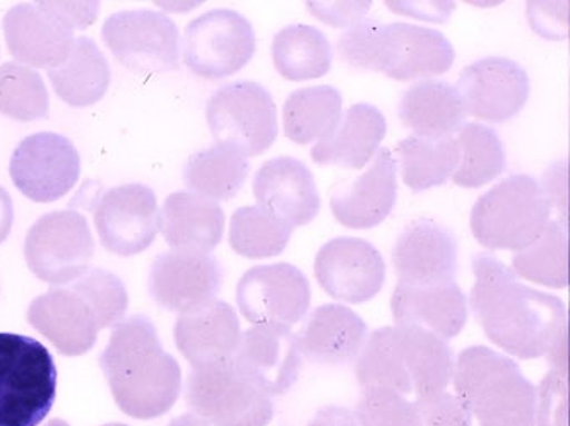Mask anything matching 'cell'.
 I'll return each mask as SVG.
<instances>
[{"mask_svg":"<svg viewBox=\"0 0 570 426\" xmlns=\"http://www.w3.org/2000/svg\"><path fill=\"white\" fill-rule=\"evenodd\" d=\"M384 22L374 18H363L353 22L352 27L337 38V53L341 60L353 69L375 71V57H377V41Z\"/></svg>","mask_w":570,"mask_h":426,"instance_id":"39","label":"cell"},{"mask_svg":"<svg viewBox=\"0 0 570 426\" xmlns=\"http://www.w3.org/2000/svg\"><path fill=\"white\" fill-rule=\"evenodd\" d=\"M397 111L407 129L425 138H454L466 119L458 89L439 79H423L410 86Z\"/></svg>","mask_w":570,"mask_h":426,"instance_id":"28","label":"cell"},{"mask_svg":"<svg viewBox=\"0 0 570 426\" xmlns=\"http://www.w3.org/2000/svg\"><path fill=\"white\" fill-rule=\"evenodd\" d=\"M95 225L105 249L130 257L148 249L159 231L155 192L142 184H127L101 194L95 202Z\"/></svg>","mask_w":570,"mask_h":426,"instance_id":"15","label":"cell"},{"mask_svg":"<svg viewBox=\"0 0 570 426\" xmlns=\"http://www.w3.org/2000/svg\"><path fill=\"white\" fill-rule=\"evenodd\" d=\"M181 52L186 66L199 78H228L256 53V31L240 12L213 9L187 24Z\"/></svg>","mask_w":570,"mask_h":426,"instance_id":"8","label":"cell"},{"mask_svg":"<svg viewBox=\"0 0 570 426\" xmlns=\"http://www.w3.org/2000/svg\"><path fill=\"white\" fill-rule=\"evenodd\" d=\"M512 271L518 278L549 288L569 286V238L559 221L550 219L537 240L514 252Z\"/></svg>","mask_w":570,"mask_h":426,"instance_id":"34","label":"cell"},{"mask_svg":"<svg viewBox=\"0 0 570 426\" xmlns=\"http://www.w3.org/2000/svg\"><path fill=\"white\" fill-rule=\"evenodd\" d=\"M355 412L365 426H422L415 400L393 390H363Z\"/></svg>","mask_w":570,"mask_h":426,"instance_id":"38","label":"cell"},{"mask_svg":"<svg viewBox=\"0 0 570 426\" xmlns=\"http://www.w3.org/2000/svg\"><path fill=\"white\" fill-rule=\"evenodd\" d=\"M248 171L250 165L245 156L228 146L215 145L190 156L184 180L190 192L219 202L240 192Z\"/></svg>","mask_w":570,"mask_h":426,"instance_id":"32","label":"cell"},{"mask_svg":"<svg viewBox=\"0 0 570 426\" xmlns=\"http://www.w3.org/2000/svg\"><path fill=\"white\" fill-rule=\"evenodd\" d=\"M537 426H569V380L566 374L550 370L537 389Z\"/></svg>","mask_w":570,"mask_h":426,"instance_id":"40","label":"cell"},{"mask_svg":"<svg viewBox=\"0 0 570 426\" xmlns=\"http://www.w3.org/2000/svg\"><path fill=\"white\" fill-rule=\"evenodd\" d=\"M12 182L35 202H53L78 182L81 158L71 139L56 132H38L12 152Z\"/></svg>","mask_w":570,"mask_h":426,"instance_id":"12","label":"cell"},{"mask_svg":"<svg viewBox=\"0 0 570 426\" xmlns=\"http://www.w3.org/2000/svg\"><path fill=\"white\" fill-rule=\"evenodd\" d=\"M455 89L468 116L502 123L524 108L531 86L521 63L505 57H485L464 67Z\"/></svg>","mask_w":570,"mask_h":426,"instance_id":"14","label":"cell"},{"mask_svg":"<svg viewBox=\"0 0 570 426\" xmlns=\"http://www.w3.org/2000/svg\"><path fill=\"white\" fill-rule=\"evenodd\" d=\"M473 273L470 307L487 338L521 360L547 356L567 327L562 300L522 285L492 254H476Z\"/></svg>","mask_w":570,"mask_h":426,"instance_id":"1","label":"cell"},{"mask_svg":"<svg viewBox=\"0 0 570 426\" xmlns=\"http://www.w3.org/2000/svg\"><path fill=\"white\" fill-rule=\"evenodd\" d=\"M105 43L114 56L139 75L175 71L180 57L177 24L164 12L120 11L105 21Z\"/></svg>","mask_w":570,"mask_h":426,"instance_id":"10","label":"cell"},{"mask_svg":"<svg viewBox=\"0 0 570 426\" xmlns=\"http://www.w3.org/2000/svg\"><path fill=\"white\" fill-rule=\"evenodd\" d=\"M393 264L401 283L432 285L455 281L460 269L458 238L435 219H415L407 222L397 237Z\"/></svg>","mask_w":570,"mask_h":426,"instance_id":"20","label":"cell"},{"mask_svg":"<svg viewBox=\"0 0 570 426\" xmlns=\"http://www.w3.org/2000/svg\"><path fill=\"white\" fill-rule=\"evenodd\" d=\"M401 175L413 192L444 186L458 167L460 148L455 138L410 136L397 145Z\"/></svg>","mask_w":570,"mask_h":426,"instance_id":"33","label":"cell"},{"mask_svg":"<svg viewBox=\"0 0 570 426\" xmlns=\"http://www.w3.org/2000/svg\"><path fill=\"white\" fill-rule=\"evenodd\" d=\"M552 219V208L540 182L515 174L487 190L471 211V231L490 250L524 249Z\"/></svg>","mask_w":570,"mask_h":426,"instance_id":"4","label":"cell"},{"mask_svg":"<svg viewBox=\"0 0 570 426\" xmlns=\"http://www.w3.org/2000/svg\"><path fill=\"white\" fill-rule=\"evenodd\" d=\"M315 278L334 300L365 304L377 297L385 283V262L371 241L337 237L318 249Z\"/></svg>","mask_w":570,"mask_h":426,"instance_id":"13","label":"cell"},{"mask_svg":"<svg viewBox=\"0 0 570 426\" xmlns=\"http://www.w3.org/2000/svg\"><path fill=\"white\" fill-rule=\"evenodd\" d=\"M57 368L37 339L0 333V426H38L56 403Z\"/></svg>","mask_w":570,"mask_h":426,"instance_id":"5","label":"cell"},{"mask_svg":"<svg viewBox=\"0 0 570 426\" xmlns=\"http://www.w3.org/2000/svg\"><path fill=\"white\" fill-rule=\"evenodd\" d=\"M14 221V206L8 190L0 187V244L8 238Z\"/></svg>","mask_w":570,"mask_h":426,"instance_id":"46","label":"cell"},{"mask_svg":"<svg viewBox=\"0 0 570 426\" xmlns=\"http://www.w3.org/2000/svg\"><path fill=\"white\" fill-rule=\"evenodd\" d=\"M311 300L307 276L288 262L253 267L237 286L238 308L254 326H295L307 316Z\"/></svg>","mask_w":570,"mask_h":426,"instance_id":"11","label":"cell"},{"mask_svg":"<svg viewBox=\"0 0 570 426\" xmlns=\"http://www.w3.org/2000/svg\"><path fill=\"white\" fill-rule=\"evenodd\" d=\"M371 8V2H308V9L315 18L323 19L330 27L333 24L341 28L362 21Z\"/></svg>","mask_w":570,"mask_h":426,"instance_id":"42","label":"cell"},{"mask_svg":"<svg viewBox=\"0 0 570 426\" xmlns=\"http://www.w3.org/2000/svg\"><path fill=\"white\" fill-rule=\"evenodd\" d=\"M544 196L549 199L550 208L557 209L560 215V225L567 228V164L559 161L544 175L543 184H540Z\"/></svg>","mask_w":570,"mask_h":426,"instance_id":"43","label":"cell"},{"mask_svg":"<svg viewBox=\"0 0 570 426\" xmlns=\"http://www.w3.org/2000/svg\"><path fill=\"white\" fill-rule=\"evenodd\" d=\"M194 394L204 412L219 426H267L275 406L232 360L203 365L193 378Z\"/></svg>","mask_w":570,"mask_h":426,"instance_id":"17","label":"cell"},{"mask_svg":"<svg viewBox=\"0 0 570 426\" xmlns=\"http://www.w3.org/2000/svg\"><path fill=\"white\" fill-rule=\"evenodd\" d=\"M396 197V160L391 149L379 148L367 170L358 177L340 180L333 187L330 205L343 227L368 230L391 215Z\"/></svg>","mask_w":570,"mask_h":426,"instance_id":"18","label":"cell"},{"mask_svg":"<svg viewBox=\"0 0 570 426\" xmlns=\"http://www.w3.org/2000/svg\"><path fill=\"white\" fill-rule=\"evenodd\" d=\"M343 117V97L333 86L301 88L289 93L283 107L286 138L311 145L327 138Z\"/></svg>","mask_w":570,"mask_h":426,"instance_id":"30","label":"cell"},{"mask_svg":"<svg viewBox=\"0 0 570 426\" xmlns=\"http://www.w3.org/2000/svg\"><path fill=\"white\" fill-rule=\"evenodd\" d=\"M240 341L237 314L225 301L212 300L187 311L178 323V346L196 364L232 360Z\"/></svg>","mask_w":570,"mask_h":426,"instance_id":"27","label":"cell"},{"mask_svg":"<svg viewBox=\"0 0 570 426\" xmlns=\"http://www.w3.org/2000/svg\"><path fill=\"white\" fill-rule=\"evenodd\" d=\"M0 113L30 122L49 113V93L38 72L22 63L0 67Z\"/></svg>","mask_w":570,"mask_h":426,"instance_id":"37","label":"cell"},{"mask_svg":"<svg viewBox=\"0 0 570 426\" xmlns=\"http://www.w3.org/2000/svg\"><path fill=\"white\" fill-rule=\"evenodd\" d=\"M451 384L480 426H537V387L508 355L487 346L463 349Z\"/></svg>","mask_w":570,"mask_h":426,"instance_id":"3","label":"cell"},{"mask_svg":"<svg viewBox=\"0 0 570 426\" xmlns=\"http://www.w3.org/2000/svg\"><path fill=\"white\" fill-rule=\"evenodd\" d=\"M454 356L445 339L420 327H381L368 336L356 358L363 390L385 389L415 397L448 390Z\"/></svg>","mask_w":570,"mask_h":426,"instance_id":"2","label":"cell"},{"mask_svg":"<svg viewBox=\"0 0 570 426\" xmlns=\"http://www.w3.org/2000/svg\"><path fill=\"white\" fill-rule=\"evenodd\" d=\"M415 405L422 426H473L466 406L448 390L415 397Z\"/></svg>","mask_w":570,"mask_h":426,"instance_id":"41","label":"cell"},{"mask_svg":"<svg viewBox=\"0 0 570 426\" xmlns=\"http://www.w3.org/2000/svg\"><path fill=\"white\" fill-rule=\"evenodd\" d=\"M223 267L212 254L170 250L156 257L149 289L159 304L190 311L215 300L222 288Z\"/></svg>","mask_w":570,"mask_h":426,"instance_id":"21","label":"cell"},{"mask_svg":"<svg viewBox=\"0 0 570 426\" xmlns=\"http://www.w3.org/2000/svg\"><path fill=\"white\" fill-rule=\"evenodd\" d=\"M159 230L171 250L212 254L225 230V212L215 200L193 192H175L159 212Z\"/></svg>","mask_w":570,"mask_h":426,"instance_id":"26","label":"cell"},{"mask_svg":"<svg viewBox=\"0 0 570 426\" xmlns=\"http://www.w3.org/2000/svg\"><path fill=\"white\" fill-rule=\"evenodd\" d=\"M567 351H569V345H567V327L559 334V338L553 343L552 348L549 349L547 356H549L550 364H552V370L560 371V374L567 375Z\"/></svg>","mask_w":570,"mask_h":426,"instance_id":"45","label":"cell"},{"mask_svg":"<svg viewBox=\"0 0 570 426\" xmlns=\"http://www.w3.org/2000/svg\"><path fill=\"white\" fill-rule=\"evenodd\" d=\"M98 2H22L4 18L6 41L19 62L60 66L75 44V31L91 27Z\"/></svg>","mask_w":570,"mask_h":426,"instance_id":"6","label":"cell"},{"mask_svg":"<svg viewBox=\"0 0 570 426\" xmlns=\"http://www.w3.org/2000/svg\"><path fill=\"white\" fill-rule=\"evenodd\" d=\"M276 71L288 81H311L331 71L333 47L323 31L311 24H289L271 44Z\"/></svg>","mask_w":570,"mask_h":426,"instance_id":"31","label":"cell"},{"mask_svg":"<svg viewBox=\"0 0 570 426\" xmlns=\"http://www.w3.org/2000/svg\"><path fill=\"white\" fill-rule=\"evenodd\" d=\"M396 326L420 327L439 338H455L468 323V298L455 281L412 285L397 281L391 298Z\"/></svg>","mask_w":570,"mask_h":426,"instance_id":"23","label":"cell"},{"mask_svg":"<svg viewBox=\"0 0 570 426\" xmlns=\"http://www.w3.org/2000/svg\"><path fill=\"white\" fill-rule=\"evenodd\" d=\"M94 254L95 240L88 221L71 209L41 216L24 241V257L31 273L53 285L86 275Z\"/></svg>","mask_w":570,"mask_h":426,"instance_id":"9","label":"cell"},{"mask_svg":"<svg viewBox=\"0 0 570 426\" xmlns=\"http://www.w3.org/2000/svg\"><path fill=\"white\" fill-rule=\"evenodd\" d=\"M57 95L71 107H89L101 100L110 85V67L91 38L78 37L60 66L49 69Z\"/></svg>","mask_w":570,"mask_h":426,"instance_id":"29","label":"cell"},{"mask_svg":"<svg viewBox=\"0 0 570 426\" xmlns=\"http://www.w3.org/2000/svg\"><path fill=\"white\" fill-rule=\"evenodd\" d=\"M387 133L384 113L374 105L356 103L341 117L336 129L315 142L312 160L318 165L362 170L371 164Z\"/></svg>","mask_w":570,"mask_h":426,"instance_id":"25","label":"cell"},{"mask_svg":"<svg viewBox=\"0 0 570 426\" xmlns=\"http://www.w3.org/2000/svg\"><path fill=\"white\" fill-rule=\"evenodd\" d=\"M295 338L302 358L324 367H341L356 361L367 341L368 327L352 308L327 304L308 314Z\"/></svg>","mask_w":570,"mask_h":426,"instance_id":"24","label":"cell"},{"mask_svg":"<svg viewBox=\"0 0 570 426\" xmlns=\"http://www.w3.org/2000/svg\"><path fill=\"white\" fill-rule=\"evenodd\" d=\"M206 119L216 145L234 148L245 158L263 155L278 138V111L259 82L223 86L209 98Z\"/></svg>","mask_w":570,"mask_h":426,"instance_id":"7","label":"cell"},{"mask_svg":"<svg viewBox=\"0 0 570 426\" xmlns=\"http://www.w3.org/2000/svg\"><path fill=\"white\" fill-rule=\"evenodd\" d=\"M292 234L293 228L288 222L261 206H245L232 216V249L247 259L279 256L286 249Z\"/></svg>","mask_w":570,"mask_h":426,"instance_id":"36","label":"cell"},{"mask_svg":"<svg viewBox=\"0 0 570 426\" xmlns=\"http://www.w3.org/2000/svg\"><path fill=\"white\" fill-rule=\"evenodd\" d=\"M308 426H365L358 413L343 406H326L318 409Z\"/></svg>","mask_w":570,"mask_h":426,"instance_id":"44","label":"cell"},{"mask_svg":"<svg viewBox=\"0 0 570 426\" xmlns=\"http://www.w3.org/2000/svg\"><path fill=\"white\" fill-rule=\"evenodd\" d=\"M257 206L288 222L304 227L321 211V196L314 175L304 161L279 156L266 161L254 177Z\"/></svg>","mask_w":570,"mask_h":426,"instance_id":"22","label":"cell"},{"mask_svg":"<svg viewBox=\"0 0 570 426\" xmlns=\"http://www.w3.org/2000/svg\"><path fill=\"white\" fill-rule=\"evenodd\" d=\"M454 59V47L441 31L391 22L379 34L375 71L396 81H423L448 72Z\"/></svg>","mask_w":570,"mask_h":426,"instance_id":"16","label":"cell"},{"mask_svg":"<svg viewBox=\"0 0 570 426\" xmlns=\"http://www.w3.org/2000/svg\"><path fill=\"white\" fill-rule=\"evenodd\" d=\"M460 161L452 182L464 189H478L499 177L505 168V149L499 133L483 123H464L458 132Z\"/></svg>","mask_w":570,"mask_h":426,"instance_id":"35","label":"cell"},{"mask_svg":"<svg viewBox=\"0 0 570 426\" xmlns=\"http://www.w3.org/2000/svg\"><path fill=\"white\" fill-rule=\"evenodd\" d=\"M234 361L264 394L282 396L301 375L302 353L292 327L254 326L242 334Z\"/></svg>","mask_w":570,"mask_h":426,"instance_id":"19","label":"cell"}]
</instances>
